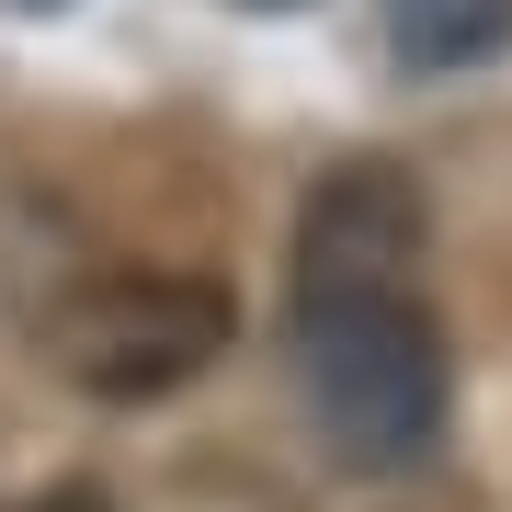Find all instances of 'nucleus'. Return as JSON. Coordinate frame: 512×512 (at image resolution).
Returning <instances> with one entry per match:
<instances>
[{
  "instance_id": "f257e3e1",
  "label": "nucleus",
  "mask_w": 512,
  "mask_h": 512,
  "mask_svg": "<svg viewBox=\"0 0 512 512\" xmlns=\"http://www.w3.org/2000/svg\"><path fill=\"white\" fill-rule=\"evenodd\" d=\"M296 376L353 467H410L444 433V319L421 296V183L342 160L296 217Z\"/></svg>"
},
{
  "instance_id": "f03ea898",
  "label": "nucleus",
  "mask_w": 512,
  "mask_h": 512,
  "mask_svg": "<svg viewBox=\"0 0 512 512\" xmlns=\"http://www.w3.org/2000/svg\"><path fill=\"white\" fill-rule=\"evenodd\" d=\"M217 353H228V285L217 274L126 262V274H92L57 308V365L92 387V399H171Z\"/></svg>"
},
{
  "instance_id": "7ed1b4c3",
  "label": "nucleus",
  "mask_w": 512,
  "mask_h": 512,
  "mask_svg": "<svg viewBox=\"0 0 512 512\" xmlns=\"http://www.w3.org/2000/svg\"><path fill=\"white\" fill-rule=\"evenodd\" d=\"M410 69H478L512 46V0H376Z\"/></svg>"
},
{
  "instance_id": "20e7f679",
  "label": "nucleus",
  "mask_w": 512,
  "mask_h": 512,
  "mask_svg": "<svg viewBox=\"0 0 512 512\" xmlns=\"http://www.w3.org/2000/svg\"><path fill=\"white\" fill-rule=\"evenodd\" d=\"M23 512H114V501L92 490V478H69V490H46V501H23Z\"/></svg>"
}]
</instances>
